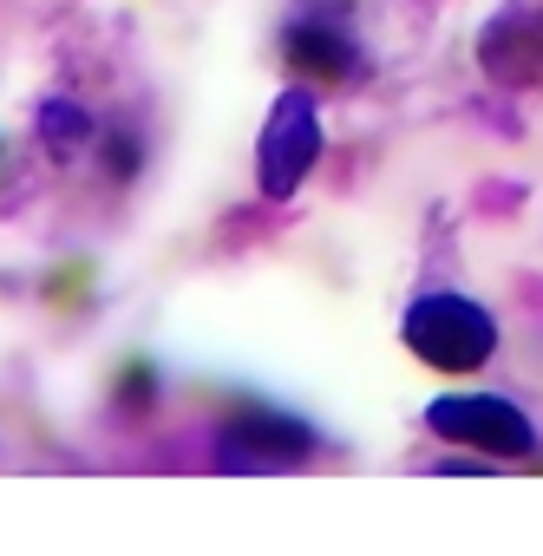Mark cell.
I'll list each match as a JSON object with an SVG mask.
<instances>
[{"label":"cell","instance_id":"cell-1","mask_svg":"<svg viewBox=\"0 0 543 556\" xmlns=\"http://www.w3.org/2000/svg\"><path fill=\"white\" fill-rule=\"evenodd\" d=\"M406 348L432 374H478L497 354V321L465 295H426L406 308Z\"/></svg>","mask_w":543,"mask_h":556},{"label":"cell","instance_id":"cell-2","mask_svg":"<svg viewBox=\"0 0 543 556\" xmlns=\"http://www.w3.org/2000/svg\"><path fill=\"white\" fill-rule=\"evenodd\" d=\"M426 426L452 445L484 452V458H530L536 452V426L497 393H445L426 406Z\"/></svg>","mask_w":543,"mask_h":556},{"label":"cell","instance_id":"cell-3","mask_svg":"<svg viewBox=\"0 0 543 556\" xmlns=\"http://www.w3.org/2000/svg\"><path fill=\"white\" fill-rule=\"evenodd\" d=\"M315 157H321V118H315V99L295 86V92L276 99V112L262 125V151H255L262 197H295L308 184Z\"/></svg>","mask_w":543,"mask_h":556},{"label":"cell","instance_id":"cell-4","mask_svg":"<svg viewBox=\"0 0 543 556\" xmlns=\"http://www.w3.org/2000/svg\"><path fill=\"white\" fill-rule=\"evenodd\" d=\"M308 452H315V432L289 413H268V406H249L216 432V465L223 471H289Z\"/></svg>","mask_w":543,"mask_h":556},{"label":"cell","instance_id":"cell-5","mask_svg":"<svg viewBox=\"0 0 543 556\" xmlns=\"http://www.w3.org/2000/svg\"><path fill=\"white\" fill-rule=\"evenodd\" d=\"M478 66L504 86H530L543 73V14H497L478 34Z\"/></svg>","mask_w":543,"mask_h":556},{"label":"cell","instance_id":"cell-6","mask_svg":"<svg viewBox=\"0 0 543 556\" xmlns=\"http://www.w3.org/2000/svg\"><path fill=\"white\" fill-rule=\"evenodd\" d=\"M282 60L302 73V79H321V86H341L361 73V47L334 27V21H295L282 34Z\"/></svg>","mask_w":543,"mask_h":556},{"label":"cell","instance_id":"cell-7","mask_svg":"<svg viewBox=\"0 0 543 556\" xmlns=\"http://www.w3.org/2000/svg\"><path fill=\"white\" fill-rule=\"evenodd\" d=\"M92 112L79 105V99H40V144L60 157V164H73L86 144H92Z\"/></svg>","mask_w":543,"mask_h":556},{"label":"cell","instance_id":"cell-8","mask_svg":"<svg viewBox=\"0 0 543 556\" xmlns=\"http://www.w3.org/2000/svg\"><path fill=\"white\" fill-rule=\"evenodd\" d=\"M40 295L53 302V308H86L92 302V262H60L53 275H47V282H40Z\"/></svg>","mask_w":543,"mask_h":556},{"label":"cell","instance_id":"cell-9","mask_svg":"<svg viewBox=\"0 0 543 556\" xmlns=\"http://www.w3.org/2000/svg\"><path fill=\"white\" fill-rule=\"evenodd\" d=\"M112 400H118L125 413H144V406L157 400V367H151V361H125V367H118V387H112Z\"/></svg>","mask_w":543,"mask_h":556},{"label":"cell","instance_id":"cell-10","mask_svg":"<svg viewBox=\"0 0 543 556\" xmlns=\"http://www.w3.org/2000/svg\"><path fill=\"white\" fill-rule=\"evenodd\" d=\"M99 164H105V177H112V184H131V177H138V164H144V151H138V138H131V131H112V138H105V151H99Z\"/></svg>","mask_w":543,"mask_h":556}]
</instances>
